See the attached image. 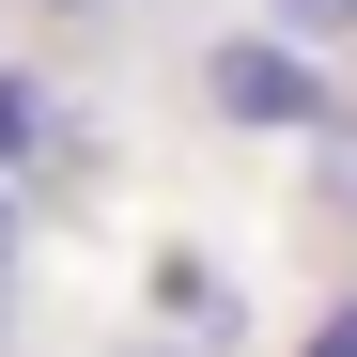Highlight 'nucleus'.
Listing matches in <instances>:
<instances>
[{
	"label": "nucleus",
	"mask_w": 357,
	"mask_h": 357,
	"mask_svg": "<svg viewBox=\"0 0 357 357\" xmlns=\"http://www.w3.org/2000/svg\"><path fill=\"white\" fill-rule=\"evenodd\" d=\"M202 93H218V125H264V140H311L326 109H342L295 31H218V47H202Z\"/></svg>",
	"instance_id": "obj_1"
},
{
	"label": "nucleus",
	"mask_w": 357,
	"mask_h": 357,
	"mask_svg": "<svg viewBox=\"0 0 357 357\" xmlns=\"http://www.w3.org/2000/svg\"><path fill=\"white\" fill-rule=\"evenodd\" d=\"M47 125H63V109H47V78H31V63H0V171H31Z\"/></svg>",
	"instance_id": "obj_2"
},
{
	"label": "nucleus",
	"mask_w": 357,
	"mask_h": 357,
	"mask_svg": "<svg viewBox=\"0 0 357 357\" xmlns=\"http://www.w3.org/2000/svg\"><path fill=\"white\" fill-rule=\"evenodd\" d=\"M311 187L357 218V109H326V125H311Z\"/></svg>",
	"instance_id": "obj_3"
},
{
	"label": "nucleus",
	"mask_w": 357,
	"mask_h": 357,
	"mask_svg": "<svg viewBox=\"0 0 357 357\" xmlns=\"http://www.w3.org/2000/svg\"><path fill=\"white\" fill-rule=\"evenodd\" d=\"M280 31H295V47H342V31H357V0H280Z\"/></svg>",
	"instance_id": "obj_4"
},
{
	"label": "nucleus",
	"mask_w": 357,
	"mask_h": 357,
	"mask_svg": "<svg viewBox=\"0 0 357 357\" xmlns=\"http://www.w3.org/2000/svg\"><path fill=\"white\" fill-rule=\"evenodd\" d=\"M311 357H357V295H342V311H326V326H311Z\"/></svg>",
	"instance_id": "obj_5"
},
{
	"label": "nucleus",
	"mask_w": 357,
	"mask_h": 357,
	"mask_svg": "<svg viewBox=\"0 0 357 357\" xmlns=\"http://www.w3.org/2000/svg\"><path fill=\"white\" fill-rule=\"evenodd\" d=\"M0 280H16V202H0Z\"/></svg>",
	"instance_id": "obj_6"
},
{
	"label": "nucleus",
	"mask_w": 357,
	"mask_h": 357,
	"mask_svg": "<svg viewBox=\"0 0 357 357\" xmlns=\"http://www.w3.org/2000/svg\"><path fill=\"white\" fill-rule=\"evenodd\" d=\"M47 16H109V0H47Z\"/></svg>",
	"instance_id": "obj_7"
}]
</instances>
